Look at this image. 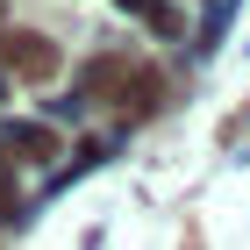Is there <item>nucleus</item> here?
I'll use <instances>...</instances> for the list:
<instances>
[{"instance_id": "f257e3e1", "label": "nucleus", "mask_w": 250, "mask_h": 250, "mask_svg": "<svg viewBox=\"0 0 250 250\" xmlns=\"http://www.w3.org/2000/svg\"><path fill=\"white\" fill-rule=\"evenodd\" d=\"M7 64H15V72H29V79H50L58 50H50V43H36V36H15V43H7Z\"/></svg>"}]
</instances>
